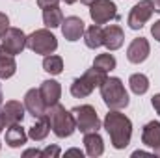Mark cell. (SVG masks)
<instances>
[{"label": "cell", "instance_id": "obj_27", "mask_svg": "<svg viewBox=\"0 0 160 158\" xmlns=\"http://www.w3.org/2000/svg\"><path fill=\"white\" fill-rule=\"evenodd\" d=\"M8 28H9V19H8L6 13L0 11V41H2V37H4V34H6Z\"/></svg>", "mask_w": 160, "mask_h": 158}, {"label": "cell", "instance_id": "obj_7", "mask_svg": "<svg viewBox=\"0 0 160 158\" xmlns=\"http://www.w3.org/2000/svg\"><path fill=\"white\" fill-rule=\"evenodd\" d=\"M155 13V2L153 0H140L128 13V19H127V24L128 28L132 30H140Z\"/></svg>", "mask_w": 160, "mask_h": 158}, {"label": "cell", "instance_id": "obj_5", "mask_svg": "<svg viewBox=\"0 0 160 158\" xmlns=\"http://www.w3.org/2000/svg\"><path fill=\"white\" fill-rule=\"evenodd\" d=\"M26 48H30L36 54L47 56V54H52L58 48V39L48 28H41V30L32 32L26 37Z\"/></svg>", "mask_w": 160, "mask_h": 158}, {"label": "cell", "instance_id": "obj_22", "mask_svg": "<svg viewBox=\"0 0 160 158\" xmlns=\"http://www.w3.org/2000/svg\"><path fill=\"white\" fill-rule=\"evenodd\" d=\"M43 22L47 28H58L62 26L63 22V13L58 6H52V7H45L43 9Z\"/></svg>", "mask_w": 160, "mask_h": 158}, {"label": "cell", "instance_id": "obj_17", "mask_svg": "<svg viewBox=\"0 0 160 158\" xmlns=\"http://www.w3.org/2000/svg\"><path fill=\"white\" fill-rule=\"evenodd\" d=\"M28 140V134L26 130L21 126V123H15V125H9L8 130H6V143L9 147H22Z\"/></svg>", "mask_w": 160, "mask_h": 158}, {"label": "cell", "instance_id": "obj_32", "mask_svg": "<svg viewBox=\"0 0 160 158\" xmlns=\"http://www.w3.org/2000/svg\"><path fill=\"white\" fill-rule=\"evenodd\" d=\"M22 156H24V158L39 156V158H41V151H39V149H28V151H24V153H22Z\"/></svg>", "mask_w": 160, "mask_h": 158}, {"label": "cell", "instance_id": "obj_13", "mask_svg": "<svg viewBox=\"0 0 160 158\" xmlns=\"http://www.w3.org/2000/svg\"><path fill=\"white\" fill-rule=\"evenodd\" d=\"M86 32V24L80 17H65L63 22H62V34L67 41H78Z\"/></svg>", "mask_w": 160, "mask_h": 158}, {"label": "cell", "instance_id": "obj_26", "mask_svg": "<svg viewBox=\"0 0 160 158\" xmlns=\"http://www.w3.org/2000/svg\"><path fill=\"white\" fill-rule=\"evenodd\" d=\"M60 155H62V151L58 145H48L41 151V158H58Z\"/></svg>", "mask_w": 160, "mask_h": 158}, {"label": "cell", "instance_id": "obj_2", "mask_svg": "<svg viewBox=\"0 0 160 158\" xmlns=\"http://www.w3.org/2000/svg\"><path fill=\"white\" fill-rule=\"evenodd\" d=\"M101 97L108 110H123L128 106V93L118 77H106V80L101 84Z\"/></svg>", "mask_w": 160, "mask_h": 158}, {"label": "cell", "instance_id": "obj_4", "mask_svg": "<svg viewBox=\"0 0 160 158\" xmlns=\"http://www.w3.org/2000/svg\"><path fill=\"white\" fill-rule=\"evenodd\" d=\"M106 73L97 69V67H91L88 69L80 78H75L71 84V95L77 97V99H84V97H89L91 91L95 87H101V84L106 80Z\"/></svg>", "mask_w": 160, "mask_h": 158}, {"label": "cell", "instance_id": "obj_30", "mask_svg": "<svg viewBox=\"0 0 160 158\" xmlns=\"http://www.w3.org/2000/svg\"><path fill=\"white\" fill-rule=\"evenodd\" d=\"M151 104H153V108H155V112L160 116V93L157 95H153V99H151Z\"/></svg>", "mask_w": 160, "mask_h": 158}, {"label": "cell", "instance_id": "obj_35", "mask_svg": "<svg viewBox=\"0 0 160 158\" xmlns=\"http://www.w3.org/2000/svg\"><path fill=\"white\" fill-rule=\"evenodd\" d=\"M155 11L160 13V0H155Z\"/></svg>", "mask_w": 160, "mask_h": 158}, {"label": "cell", "instance_id": "obj_18", "mask_svg": "<svg viewBox=\"0 0 160 158\" xmlns=\"http://www.w3.org/2000/svg\"><path fill=\"white\" fill-rule=\"evenodd\" d=\"M142 143L155 149L160 145V123L158 121H149L143 130H142Z\"/></svg>", "mask_w": 160, "mask_h": 158}, {"label": "cell", "instance_id": "obj_1", "mask_svg": "<svg viewBox=\"0 0 160 158\" xmlns=\"http://www.w3.org/2000/svg\"><path fill=\"white\" fill-rule=\"evenodd\" d=\"M104 128L110 134L114 149H125L132 138V123L119 110H110L104 117Z\"/></svg>", "mask_w": 160, "mask_h": 158}, {"label": "cell", "instance_id": "obj_10", "mask_svg": "<svg viewBox=\"0 0 160 158\" xmlns=\"http://www.w3.org/2000/svg\"><path fill=\"white\" fill-rule=\"evenodd\" d=\"M24 108L34 119H41L47 116V104L43 102L39 89L32 87V89L26 91V95H24Z\"/></svg>", "mask_w": 160, "mask_h": 158}, {"label": "cell", "instance_id": "obj_36", "mask_svg": "<svg viewBox=\"0 0 160 158\" xmlns=\"http://www.w3.org/2000/svg\"><path fill=\"white\" fill-rule=\"evenodd\" d=\"M80 2H82V4H84V6H91V4H93V2H95V0H80Z\"/></svg>", "mask_w": 160, "mask_h": 158}, {"label": "cell", "instance_id": "obj_24", "mask_svg": "<svg viewBox=\"0 0 160 158\" xmlns=\"http://www.w3.org/2000/svg\"><path fill=\"white\" fill-rule=\"evenodd\" d=\"M128 84H130L132 93H136V95H143V93H147V89H149V78H147L143 73H134V75H130Z\"/></svg>", "mask_w": 160, "mask_h": 158}, {"label": "cell", "instance_id": "obj_28", "mask_svg": "<svg viewBox=\"0 0 160 158\" xmlns=\"http://www.w3.org/2000/svg\"><path fill=\"white\" fill-rule=\"evenodd\" d=\"M58 4H60V0H38V6H39L41 9L52 7V6H58Z\"/></svg>", "mask_w": 160, "mask_h": 158}, {"label": "cell", "instance_id": "obj_12", "mask_svg": "<svg viewBox=\"0 0 160 158\" xmlns=\"http://www.w3.org/2000/svg\"><path fill=\"white\" fill-rule=\"evenodd\" d=\"M24 102H19V101H8L6 104H2V117L6 123V128L9 125H15V123H22L24 119Z\"/></svg>", "mask_w": 160, "mask_h": 158}, {"label": "cell", "instance_id": "obj_14", "mask_svg": "<svg viewBox=\"0 0 160 158\" xmlns=\"http://www.w3.org/2000/svg\"><path fill=\"white\" fill-rule=\"evenodd\" d=\"M39 93H41V97H43V102L47 104V108H50V106H54V104L60 102L62 86L56 80H45V82H41V86H39Z\"/></svg>", "mask_w": 160, "mask_h": 158}, {"label": "cell", "instance_id": "obj_15", "mask_svg": "<svg viewBox=\"0 0 160 158\" xmlns=\"http://www.w3.org/2000/svg\"><path fill=\"white\" fill-rule=\"evenodd\" d=\"M123 41H125V32L123 28L118 24H110L104 28V47L108 50H118L123 47Z\"/></svg>", "mask_w": 160, "mask_h": 158}, {"label": "cell", "instance_id": "obj_38", "mask_svg": "<svg viewBox=\"0 0 160 158\" xmlns=\"http://www.w3.org/2000/svg\"><path fill=\"white\" fill-rule=\"evenodd\" d=\"M63 2H65V4H75L77 0H63Z\"/></svg>", "mask_w": 160, "mask_h": 158}, {"label": "cell", "instance_id": "obj_3", "mask_svg": "<svg viewBox=\"0 0 160 158\" xmlns=\"http://www.w3.org/2000/svg\"><path fill=\"white\" fill-rule=\"evenodd\" d=\"M47 116L50 121V130L58 138H69L77 130V123H75L73 114L69 110H65V106H62L60 102L47 108Z\"/></svg>", "mask_w": 160, "mask_h": 158}, {"label": "cell", "instance_id": "obj_33", "mask_svg": "<svg viewBox=\"0 0 160 158\" xmlns=\"http://www.w3.org/2000/svg\"><path fill=\"white\" fill-rule=\"evenodd\" d=\"M65 156H84V153L80 151V149H69V151H65Z\"/></svg>", "mask_w": 160, "mask_h": 158}, {"label": "cell", "instance_id": "obj_11", "mask_svg": "<svg viewBox=\"0 0 160 158\" xmlns=\"http://www.w3.org/2000/svg\"><path fill=\"white\" fill-rule=\"evenodd\" d=\"M149 52H151L149 41L145 37H136V39H132V43L127 48V60L130 63H142L149 58Z\"/></svg>", "mask_w": 160, "mask_h": 158}, {"label": "cell", "instance_id": "obj_8", "mask_svg": "<svg viewBox=\"0 0 160 158\" xmlns=\"http://www.w3.org/2000/svg\"><path fill=\"white\" fill-rule=\"evenodd\" d=\"M89 15L95 24H104L108 21H118V7L112 0H95L89 6Z\"/></svg>", "mask_w": 160, "mask_h": 158}, {"label": "cell", "instance_id": "obj_21", "mask_svg": "<svg viewBox=\"0 0 160 158\" xmlns=\"http://www.w3.org/2000/svg\"><path fill=\"white\" fill-rule=\"evenodd\" d=\"M48 132H50V121H48V116H45V117L38 119V123H34L30 126L28 138L34 140V141H41L48 136Z\"/></svg>", "mask_w": 160, "mask_h": 158}, {"label": "cell", "instance_id": "obj_25", "mask_svg": "<svg viewBox=\"0 0 160 158\" xmlns=\"http://www.w3.org/2000/svg\"><path fill=\"white\" fill-rule=\"evenodd\" d=\"M116 65H118V62H116L114 54H110V52H106V54H99V56L93 60V67H97V69L104 71L106 75H108L110 71H114V69H116Z\"/></svg>", "mask_w": 160, "mask_h": 158}, {"label": "cell", "instance_id": "obj_16", "mask_svg": "<svg viewBox=\"0 0 160 158\" xmlns=\"http://www.w3.org/2000/svg\"><path fill=\"white\" fill-rule=\"evenodd\" d=\"M84 147H86V153L88 156H101L104 153V141L101 138V134L95 130V132H86L84 134Z\"/></svg>", "mask_w": 160, "mask_h": 158}, {"label": "cell", "instance_id": "obj_23", "mask_svg": "<svg viewBox=\"0 0 160 158\" xmlns=\"http://www.w3.org/2000/svg\"><path fill=\"white\" fill-rule=\"evenodd\" d=\"M43 69L48 73V75H60L63 71V60L62 56H56V54H47L43 58Z\"/></svg>", "mask_w": 160, "mask_h": 158}, {"label": "cell", "instance_id": "obj_37", "mask_svg": "<svg viewBox=\"0 0 160 158\" xmlns=\"http://www.w3.org/2000/svg\"><path fill=\"white\" fill-rule=\"evenodd\" d=\"M153 151H155V155H157V156H160V145H158V147H155Z\"/></svg>", "mask_w": 160, "mask_h": 158}, {"label": "cell", "instance_id": "obj_9", "mask_svg": "<svg viewBox=\"0 0 160 158\" xmlns=\"http://www.w3.org/2000/svg\"><path fill=\"white\" fill-rule=\"evenodd\" d=\"M26 37L28 36L21 28H8L2 41H0V45H2L4 50H8L9 54L17 56V54H21L26 48Z\"/></svg>", "mask_w": 160, "mask_h": 158}, {"label": "cell", "instance_id": "obj_29", "mask_svg": "<svg viewBox=\"0 0 160 158\" xmlns=\"http://www.w3.org/2000/svg\"><path fill=\"white\" fill-rule=\"evenodd\" d=\"M151 34H153V37H155L157 41H160V19L151 26Z\"/></svg>", "mask_w": 160, "mask_h": 158}, {"label": "cell", "instance_id": "obj_31", "mask_svg": "<svg viewBox=\"0 0 160 158\" xmlns=\"http://www.w3.org/2000/svg\"><path fill=\"white\" fill-rule=\"evenodd\" d=\"M2 104H4V95H2V86H0V132L6 128V123H4V117H2Z\"/></svg>", "mask_w": 160, "mask_h": 158}, {"label": "cell", "instance_id": "obj_19", "mask_svg": "<svg viewBox=\"0 0 160 158\" xmlns=\"http://www.w3.org/2000/svg\"><path fill=\"white\" fill-rule=\"evenodd\" d=\"M17 71V62L15 56L9 54L8 50H4L0 47V80H8L11 78Z\"/></svg>", "mask_w": 160, "mask_h": 158}, {"label": "cell", "instance_id": "obj_6", "mask_svg": "<svg viewBox=\"0 0 160 158\" xmlns=\"http://www.w3.org/2000/svg\"><path fill=\"white\" fill-rule=\"evenodd\" d=\"M75 123H77V128H78L82 134L86 132H95L101 128V119L97 116V110L91 106V104H80L75 106L71 110Z\"/></svg>", "mask_w": 160, "mask_h": 158}, {"label": "cell", "instance_id": "obj_34", "mask_svg": "<svg viewBox=\"0 0 160 158\" xmlns=\"http://www.w3.org/2000/svg\"><path fill=\"white\" fill-rule=\"evenodd\" d=\"M132 156L136 158V156H149V153H145V151H134L132 153Z\"/></svg>", "mask_w": 160, "mask_h": 158}, {"label": "cell", "instance_id": "obj_20", "mask_svg": "<svg viewBox=\"0 0 160 158\" xmlns=\"http://www.w3.org/2000/svg\"><path fill=\"white\" fill-rule=\"evenodd\" d=\"M84 41L88 48H99L104 45V28L101 24H91L84 32Z\"/></svg>", "mask_w": 160, "mask_h": 158}, {"label": "cell", "instance_id": "obj_39", "mask_svg": "<svg viewBox=\"0 0 160 158\" xmlns=\"http://www.w3.org/2000/svg\"><path fill=\"white\" fill-rule=\"evenodd\" d=\"M0 147H2V143H0Z\"/></svg>", "mask_w": 160, "mask_h": 158}]
</instances>
